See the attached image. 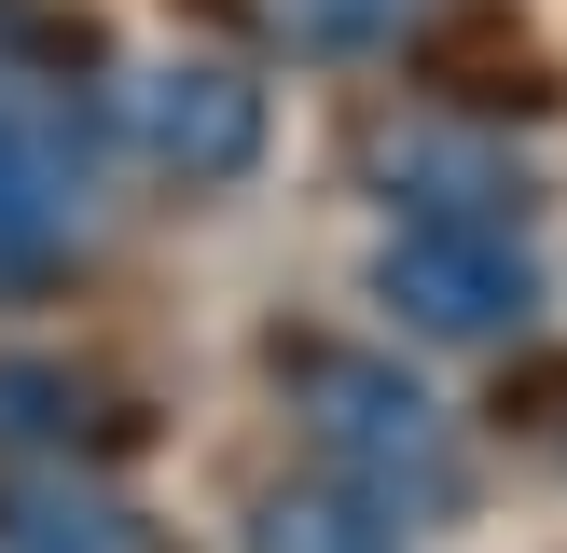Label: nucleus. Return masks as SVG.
Here are the masks:
<instances>
[{
  "instance_id": "obj_1",
  "label": "nucleus",
  "mask_w": 567,
  "mask_h": 553,
  "mask_svg": "<svg viewBox=\"0 0 567 553\" xmlns=\"http://www.w3.org/2000/svg\"><path fill=\"white\" fill-rule=\"evenodd\" d=\"M277 387H291V415H305V442H319V470L374 484L388 512H457V498H471L457 415H443L402 359H374V346H277Z\"/></svg>"
},
{
  "instance_id": "obj_2",
  "label": "nucleus",
  "mask_w": 567,
  "mask_h": 553,
  "mask_svg": "<svg viewBox=\"0 0 567 553\" xmlns=\"http://www.w3.org/2000/svg\"><path fill=\"white\" fill-rule=\"evenodd\" d=\"M374 304L430 346H498L526 332L540 304V263H526V221H485V208H402V236L374 249Z\"/></svg>"
},
{
  "instance_id": "obj_3",
  "label": "nucleus",
  "mask_w": 567,
  "mask_h": 553,
  "mask_svg": "<svg viewBox=\"0 0 567 553\" xmlns=\"http://www.w3.org/2000/svg\"><path fill=\"white\" fill-rule=\"evenodd\" d=\"M83 249V111L70 83H0V304L55 291Z\"/></svg>"
},
{
  "instance_id": "obj_4",
  "label": "nucleus",
  "mask_w": 567,
  "mask_h": 553,
  "mask_svg": "<svg viewBox=\"0 0 567 553\" xmlns=\"http://www.w3.org/2000/svg\"><path fill=\"white\" fill-rule=\"evenodd\" d=\"M125 138L138 166H166L181 194H221L264 166V83L236 70V55H166V70L125 83Z\"/></svg>"
},
{
  "instance_id": "obj_5",
  "label": "nucleus",
  "mask_w": 567,
  "mask_h": 553,
  "mask_svg": "<svg viewBox=\"0 0 567 553\" xmlns=\"http://www.w3.org/2000/svg\"><path fill=\"white\" fill-rule=\"evenodd\" d=\"M415 512H388L374 484H347V470H305V484H264L249 498V540L236 553H402Z\"/></svg>"
},
{
  "instance_id": "obj_6",
  "label": "nucleus",
  "mask_w": 567,
  "mask_h": 553,
  "mask_svg": "<svg viewBox=\"0 0 567 553\" xmlns=\"http://www.w3.org/2000/svg\"><path fill=\"white\" fill-rule=\"evenodd\" d=\"M264 14H277L291 55H347V70H374V55H430L471 0H264Z\"/></svg>"
},
{
  "instance_id": "obj_7",
  "label": "nucleus",
  "mask_w": 567,
  "mask_h": 553,
  "mask_svg": "<svg viewBox=\"0 0 567 553\" xmlns=\"http://www.w3.org/2000/svg\"><path fill=\"white\" fill-rule=\"evenodd\" d=\"M0 553H153V540H138V512H125V498L70 484V457H55L42 484H14V498H0Z\"/></svg>"
},
{
  "instance_id": "obj_8",
  "label": "nucleus",
  "mask_w": 567,
  "mask_h": 553,
  "mask_svg": "<svg viewBox=\"0 0 567 553\" xmlns=\"http://www.w3.org/2000/svg\"><path fill=\"white\" fill-rule=\"evenodd\" d=\"M111 442V401L55 359H0V457H83Z\"/></svg>"
},
{
  "instance_id": "obj_9",
  "label": "nucleus",
  "mask_w": 567,
  "mask_h": 553,
  "mask_svg": "<svg viewBox=\"0 0 567 553\" xmlns=\"http://www.w3.org/2000/svg\"><path fill=\"white\" fill-rule=\"evenodd\" d=\"M83 28H55L42 0H0V83H70Z\"/></svg>"
}]
</instances>
